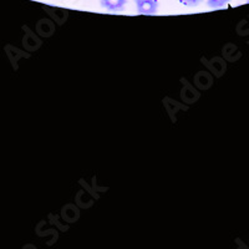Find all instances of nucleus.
I'll list each match as a JSON object with an SVG mask.
<instances>
[{
  "label": "nucleus",
  "mask_w": 249,
  "mask_h": 249,
  "mask_svg": "<svg viewBox=\"0 0 249 249\" xmlns=\"http://www.w3.org/2000/svg\"><path fill=\"white\" fill-rule=\"evenodd\" d=\"M230 3L231 0H207V5L211 9H221Z\"/></svg>",
  "instance_id": "3"
},
{
  "label": "nucleus",
  "mask_w": 249,
  "mask_h": 249,
  "mask_svg": "<svg viewBox=\"0 0 249 249\" xmlns=\"http://www.w3.org/2000/svg\"><path fill=\"white\" fill-rule=\"evenodd\" d=\"M135 5L140 15L151 17L159 13V0H135Z\"/></svg>",
  "instance_id": "1"
},
{
  "label": "nucleus",
  "mask_w": 249,
  "mask_h": 249,
  "mask_svg": "<svg viewBox=\"0 0 249 249\" xmlns=\"http://www.w3.org/2000/svg\"><path fill=\"white\" fill-rule=\"evenodd\" d=\"M179 3L184 6H188V8H196V6L201 5L203 0H178Z\"/></svg>",
  "instance_id": "4"
},
{
  "label": "nucleus",
  "mask_w": 249,
  "mask_h": 249,
  "mask_svg": "<svg viewBox=\"0 0 249 249\" xmlns=\"http://www.w3.org/2000/svg\"><path fill=\"white\" fill-rule=\"evenodd\" d=\"M127 0H100V5L107 12L119 13L126 8Z\"/></svg>",
  "instance_id": "2"
}]
</instances>
